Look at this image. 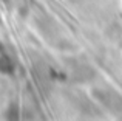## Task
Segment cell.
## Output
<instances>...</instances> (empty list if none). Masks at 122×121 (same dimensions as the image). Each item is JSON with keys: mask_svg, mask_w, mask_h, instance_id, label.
Masks as SVG:
<instances>
[{"mask_svg": "<svg viewBox=\"0 0 122 121\" xmlns=\"http://www.w3.org/2000/svg\"><path fill=\"white\" fill-rule=\"evenodd\" d=\"M63 62H65L63 67H65L66 76L74 84H86V82L93 81L97 75L96 68L91 64L85 62L79 58H65Z\"/></svg>", "mask_w": 122, "mask_h": 121, "instance_id": "obj_1", "label": "cell"}, {"mask_svg": "<svg viewBox=\"0 0 122 121\" xmlns=\"http://www.w3.org/2000/svg\"><path fill=\"white\" fill-rule=\"evenodd\" d=\"M93 96L99 104L107 107L110 112L122 115V95L114 88L104 87V88H93Z\"/></svg>", "mask_w": 122, "mask_h": 121, "instance_id": "obj_2", "label": "cell"}, {"mask_svg": "<svg viewBox=\"0 0 122 121\" xmlns=\"http://www.w3.org/2000/svg\"><path fill=\"white\" fill-rule=\"evenodd\" d=\"M15 68V65L12 64V60L8 58L6 55H0V72L5 73V75H9L12 73Z\"/></svg>", "mask_w": 122, "mask_h": 121, "instance_id": "obj_3", "label": "cell"}, {"mask_svg": "<svg viewBox=\"0 0 122 121\" xmlns=\"http://www.w3.org/2000/svg\"><path fill=\"white\" fill-rule=\"evenodd\" d=\"M66 2H70L71 5H81V3L83 2V0H66Z\"/></svg>", "mask_w": 122, "mask_h": 121, "instance_id": "obj_4", "label": "cell"}, {"mask_svg": "<svg viewBox=\"0 0 122 121\" xmlns=\"http://www.w3.org/2000/svg\"><path fill=\"white\" fill-rule=\"evenodd\" d=\"M0 25H2V16H0Z\"/></svg>", "mask_w": 122, "mask_h": 121, "instance_id": "obj_5", "label": "cell"}]
</instances>
